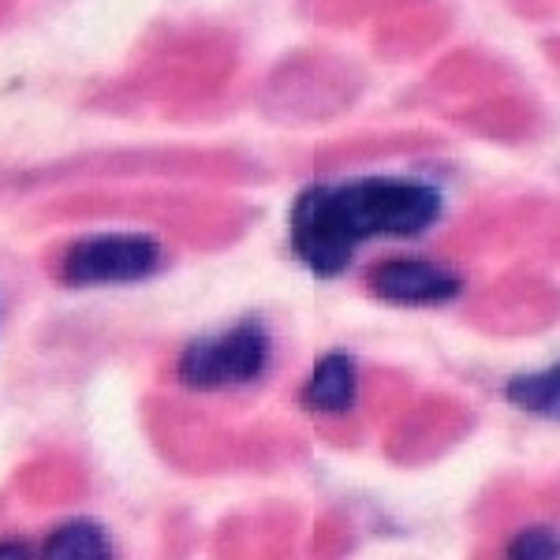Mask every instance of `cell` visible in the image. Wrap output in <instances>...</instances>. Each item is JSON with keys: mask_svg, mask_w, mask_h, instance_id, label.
I'll use <instances>...</instances> for the list:
<instances>
[{"mask_svg": "<svg viewBox=\"0 0 560 560\" xmlns=\"http://www.w3.org/2000/svg\"><path fill=\"white\" fill-rule=\"evenodd\" d=\"M516 560H557V535L546 527H530L523 535L512 538V549H509Z\"/></svg>", "mask_w": 560, "mask_h": 560, "instance_id": "8", "label": "cell"}, {"mask_svg": "<svg viewBox=\"0 0 560 560\" xmlns=\"http://www.w3.org/2000/svg\"><path fill=\"white\" fill-rule=\"evenodd\" d=\"M269 359H273V337H269L266 322L243 318L213 337L187 345L176 374L195 393H221V388L255 385L266 374Z\"/></svg>", "mask_w": 560, "mask_h": 560, "instance_id": "2", "label": "cell"}, {"mask_svg": "<svg viewBox=\"0 0 560 560\" xmlns=\"http://www.w3.org/2000/svg\"><path fill=\"white\" fill-rule=\"evenodd\" d=\"M38 549H23V541H0V557H34Z\"/></svg>", "mask_w": 560, "mask_h": 560, "instance_id": "9", "label": "cell"}, {"mask_svg": "<svg viewBox=\"0 0 560 560\" xmlns=\"http://www.w3.org/2000/svg\"><path fill=\"white\" fill-rule=\"evenodd\" d=\"M445 198L427 179L355 176L314 184L295 198L292 250L311 273L340 277L359 243L374 236L411 240L438 224Z\"/></svg>", "mask_w": 560, "mask_h": 560, "instance_id": "1", "label": "cell"}, {"mask_svg": "<svg viewBox=\"0 0 560 560\" xmlns=\"http://www.w3.org/2000/svg\"><path fill=\"white\" fill-rule=\"evenodd\" d=\"M370 292L396 306H441L464 292V280L453 269H441L422 258H393L370 273Z\"/></svg>", "mask_w": 560, "mask_h": 560, "instance_id": "4", "label": "cell"}, {"mask_svg": "<svg viewBox=\"0 0 560 560\" xmlns=\"http://www.w3.org/2000/svg\"><path fill=\"white\" fill-rule=\"evenodd\" d=\"M38 553L49 560H105L113 557V541H108V535L97 523L71 520L42 541Z\"/></svg>", "mask_w": 560, "mask_h": 560, "instance_id": "6", "label": "cell"}, {"mask_svg": "<svg viewBox=\"0 0 560 560\" xmlns=\"http://www.w3.org/2000/svg\"><path fill=\"white\" fill-rule=\"evenodd\" d=\"M504 393H509V400L516 404L520 411L535 415V419H557V408H560V370L546 366V370H535V374H516Z\"/></svg>", "mask_w": 560, "mask_h": 560, "instance_id": "7", "label": "cell"}, {"mask_svg": "<svg viewBox=\"0 0 560 560\" xmlns=\"http://www.w3.org/2000/svg\"><path fill=\"white\" fill-rule=\"evenodd\" d=\"M359 393V374H355V359L348 351H329L318 359L311 382L303 388L306 408L325 411V415H345L355 404Z\"/></svg>", "mask_w": 560, "mask_h": 560, "instance_id": "5", "label": "cell"}, {"mask_svg": "<svg viewBox=\"0 0 560 560\" xmlns=\"http://www.w3.org/2000/svg\"><path fill=\"white\" fill-rule=\"evenodd\" d=\"M161 266V243L139 232H102L71 243L60 277L71 288H108L147 280Z\"/></svg>", "mask_w": 560, "mask_h": 560, "instance_id": "3", "label": "cell"}]
</instances>
